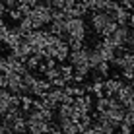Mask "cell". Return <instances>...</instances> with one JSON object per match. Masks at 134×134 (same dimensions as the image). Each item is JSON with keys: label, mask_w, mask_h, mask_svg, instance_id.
<instances>
[{"label": "cell", "mask_w": 134, "mask_h": 134, "mask_svg": "<svg viewBox=\"0 0 134 134\" xmlns=\"http://www.w3.org/2000/svg\"><path fill=\"white\" fill-rule=\"evenodd\" d=\"M121 78H122V80H126V82H130L132 78H134V70H130V68H124V70L121 72Z\"/></svg>", "instance_id": "cb8c5ba5"}, {"label": "cell", "mask_w": 134, "mask_h": 134, "mask_svg": "<svg viewBox=\"0 0 134 134\" xmlns=\"http://www.w3.org/2000/svg\"><path fill=\"white\" fill-rule=\"evenodd\" d=\"M128 33H130V27L128 25H117V29H115L109 37H111V41L115 43L117 49H122V47L128 45Z\"/></svg>", "instance_id": "277c9868"}, {"label": "cell", "mask_w": 134, "mask_h": 134, "mask_svg": "<svg viewBox=\"0 0 134 134\" xmlns=\"http://www.w3.org/2000/svg\"><path fill=\"white\" fill-rule=\"evenodd\" d=\"M82 101H84V105H86V111L90 113V111L93 109V95L91 93H84L82 95Z\"/></svg>", "instance_id": "44dd1931"}, {"label": "cell", "mask_w": 134, "mask_h": 134, "mask_svg": "<svg viewBox=\"0 0 134 134\" xmlns=\"http://www.w3.org/2000/svg\"><path fill=\"white\" fill-rule=\"evenodd\" d=\"M18 2H20V0H4L6 8H16V6H18Z\"/></svg>", "instance_id": "4316f807"}, {"label": "cell", "mask_w": 134, "mask_h": 134, "mask_svg": "<svg viewBox=\"0 0 134 134\" xmlns=\"http://www.w3.org/2000/svg\"><path fill=\"white\" fill-rule=\"evenodd\" d=\"M117 25H119V24H117V21H115V20H111V21H109V24H107V25H105V29H103V31H101V37H109V35H111V33H113V31H115V29H117Z\"/></svg>", "instance_id": "ffe728a7"}, {"label": "cell", "mask_w": 134, "mask_h": 134, "mask_svg": "<svg viewBox=\"0 0 134 134\" xmlns=\"http://www.w3.org/2000/svg\"><path fill=\"white\" fill-rule=\"evenodd\" d=\"M20 39H21V33L18 31V27H8V31L4 33L2 37V43L6 45V47H14V45H18L20 43Z\"/></svg>", "instance_id": "52a82bcc"}, {"label": "cell", "mask_w": 134, "mask_h": 134, "mask_svg": "<svg viewBox=\"0 0 134 134\" xmlns=\"http://www.w3.org/2000/svg\"><path fill=\"white\" fill-rule=\"evenodd\" d=\"M66 84H68V82L64 80L62 76H57V78H53V80H51V86H54V87H64Z\"/></svg>", "instance_id": "603a6c76"}, {"label": "cell", "mask_w": 134, "mask_h": 134, "mask_svg": "<svg viewBox=\"0 0 134 134\" xmlns=\"http://www.w3.org/2000/svg\"><path fill=\"white\" fill-rule=\"evenodd\" d=\"M58 70H60V76L64 78V80H66L68 84H72V74H74V66L72 64H60Z\"/></svg>", "instance_id": "4fadbf2b"}, {"label": "cell", "mask_w": 134, "mask_h": 134, "mask_svg": "<svg viewBox=\"0 0 134 134\" xmlns=\"http://www.w3.org/2000/svg\"><path fill=\"white\" fill-rule=\"evenodd\" d=\"M16 27H18V31L21 33V37H24V35H27L31 29H33V25H31V20H29V16H21V20L18 21V25H16Z\"/></svg>", "instance_id": "7c38bea8"}, {"label": "cell", "mask_w": 134, "mask_h": 134, "mask_svg": "<svg viewBox=\"0 0 134 134\" xmlns=\"http://www.w3.org/2000/svg\"><path fill=\"white\" fill-rule=\"evenodd\" d=\"M6 12L10 14V18H12L14 21H20V20H21V12L18 10V6H16V8H8Z\"/></svg>", "instance_id": "7402d4cb"}, {"label": "cell", "mask_w": 134, "mask_h": 134, "mask_svg": "<svg viewBox=\"0 0 134 134\" xmlns=\"http://www.w3.org/2000/svg\"><path fill=\"white\" fill-rule=\"evenodd\" d=\"M117 128H119L122 134H130V132H132V124H126V122H121Z\"/></svg>", "instance_id": "d4e9b609"}, {"label": "cell", "mask_w": 134, "mask_h": 134, "mask_svg": "<svg viewBox=\"0 0 134 134\" xmlns=\"http://www.w3.org/2000/svg\"><path fill=\"white\" fill-rule=\"evenodd\" d=\"M68 53H70V49H68V45L66 43H62L60 47H58L57 51V54H54V58H57V62H64L68 58Z\"/></svg>", "instance_id": "2e32d148"}, {"label": "cell", "mask_w": 134, "mask_h": 134, "mask_svg": "<svg viewBox=\"0 0 134 134\" xmlns=\"http://www.w3.org/2000/svg\"><path fill=\"white\" fill-rule=\"evenodd\" d=\"M51 12H53V8H51L47 2H41V0L35 4V6H31L29 20H31L33 29H41L43 25L49 24L51 21Z\"/></svg>", "instance_id": "6da1fadb"}, {"label": "cell", "mask_w": 134, "mask_h": 134, "mask_svg": "<svg viewBox=\"0 0 134 134\" xmlns=\"http://www.w3.org/2000/svg\"><path fill=\"white\" fill-rule=\"evenodd\" d=\"M12 132H18V134L27 132V121H25V115H20V117L14 119V122H12Z\"/></svg>", "instance_id": "8fae6325"}, {"label": "cell", "mask_w": 134, "mask_h": 134, "mask_svg": "<svg viewBox=\"0 0 134 134\" xmlns=\"http://www.w3.org/2000/svg\"><path fill=\"white\" fill-rule=\"evenodd\" d=\"M128 45H130V47H134V31H130V33H128Z\"/></svg>", "instance_id": "f1b7e54d"}, {"label": "cell", "mask_w": 134, "mask_h": 134, "mask_svg": "<svg viewBox=\"0 0 134 134\" xmlns=\"http://www.w3.org/2000/svg\"><path fill=\"white\" fill-rule=\"evenodd\" d=\"M95 111H99V113H107L109 111V97H97V105H95Z\"/></svg>", "instance_id": "ac0fdd59"}, {"label": "cell", "mask_w": 134, "mask_h": 134, "mask_svg": "<svg viewBox=\"0 0 134 134\" xmlns=\"http://www.w3.org/2000/svg\"><path fill=\"white\" fill-rule=\"evenodd\" d=\"M132 91H134V87L130 84H121V87H119L117 93H115V97L121 101L122 105H126L128 101H130V97H132Z\"/></svg>", "instance_id": "9c48e42d"}, {"label": "cell", "mask_w": 134, "mask_h": 134, "mask_svg": "<svg viewBox=\"0 0 134 134\" xmlns=\"http://www.w3.org/2000/svg\"><path fill=\"white\" fill-rule=\"evenodd\" d=\"M31 105H33V99H31V93H21L20 95V107L24 113H27V111L31 109Z\"/></svg>", "instance_id": "5bb4252c"}, {"label": "cell", "mask_w": 134, "mask_h": 134, "mask_svg": "<svg viewBox=\"0 0 134 134\" xmlns=\"http://www.w3.org/2000/svg\"><path fill=\"white\" fill-rule=\"evenodd\" d=\"M87 53H90V49L87 47H82L80 51H70L68 53V60L70 64L74 66V70L76 72H82V74H90V64H87Z\"/></svg>", "instance_id": "3957f363"}, {"label": "cell", "mask_w": 134, "mask_h": 134, "mask_svg": "<svg viewBox=\"0 0 134 134\" xmlns=\"http://www.w3.org/2000/svg\"><path fill=\"white\" fill-rule=\"evenodd\" d=\"M111 20H113V18H111L105 10H99V12H93V14H91V20H90V21H91L93 31H95L97 35H101V31L105 29V25H107Z\"/></svg>", "instance_id": "5b68a950"}, {"label": "cell", "mask_w": 134, "mask_h": 134, "mask_svg": "<svg viewBox=\"0 0 134 134\" xmlns=\"http://www.w3.org/2000/svg\"><path fill=\"white\" fill-rule=\"evenodd\" d=\"M66 45H68V49H70V51H80L82 47H84V41H82V39H74V37H68Z\"/></svg>", "instance_id": "d6986e66"}, {"label": "cell", "mask_w": 134, "mask_h": 134, "mask_svg": "<svg viewBox=\"0 0 134 134\" xmlns=\"http://www.w3.org/2000/svg\"><path fill=\"white\" fill-rule=\"evenodd\" d=\"M6 4H4V0H0V16H2V14H6Z\"/></svg>", "instance_id": "83f0119b"}, {"label": "cell", "mask_w": 134, "mask_h": 134, "mask_svg": "<svg viewBox=\"0 0 134 134\" xmlns=\"http://www.w3.org/2000/svg\"><path fill=\"white\" fill-rule=\"evenodd\" d=\"M41 101H43V107H47V109H53V111H54V109L58 107V101H54L49 93L41 95Z\"/></svg>", "instance_id": "e0dca14e"}, {"label": "cell", "mask_w": 134, "mask_h": 134, "mask_svg": "<svg viewBox=\"0 0 134 134\" xmlns=\"http://www.w3.org/2000/svg\"><path fill=\"white\" fill-rule=\"evenodd\" d=\"M58 126H60V132H64V134L82 132V128L78 126V122L72 121V117H58Z\"/></svg>", "instance_id": "8992f818"}, {"label": "cell", "mask_w": 134, "mask_h": 134, "mask_svg": "<svg viewBox=\"0 0 134 134\" xmlns=\"http://www.w3.org/2000/svg\"><path fill=\"white\" fill-rule=\"evenodd\" d=\"M86 33H87V25L84 21V18H68L66 24H64V33L60 35L64 41L68 37H74V39H86Z\"/></svg>", "instance_id": "7a4b0ae2"}, {"label": "cell", "mask_w": 134, "mask_h": 134, "mask_svg": "<svg viewBox=\"0 0 134 134\" xmlns=\"http://www.w3.org/2000/svg\"><path fill=\"white\" fill-rule=\"evenodd\" d=\"M128 14H130L128 10H124L122 6H119L117 10L113 12V16H111V18H113V20L117 21L119 25H126V21H128Z\"/></svg>", "instance_id": "30bf717a"}, {"label": "cell", "mask_w": 134, "mask_h": 134, "mask_svg": "<svg viewBox=\"0 0 134 134\" xmlns=\"http://www.w3.org/2000/svg\"><path fill=\"white\" fill-rule=\"evenodd\" d=\"M8 70V60L6 57H0V72H6Z\"/></svg>", "instance_id": "484cf974"}, {"label": "cell", "mask_w": 134, "mask_h": 134, "mask_svg": "<svg viewBox=\"0 0 134 134\" xmlns=\"http://www.w3.org/2000/svg\"><path fill=\"white\" fill-rule=\"evenodd\" d=\"M91 70H95V72H99L103 78H107L109 74H111V62H107V60H101L95 68H91Z\"/></svg>", "instance_id": "9a60e30c"}, {"label": "cell", "mask_w": 134, "mask_h": 134, "mask_svg": "<svg viewBox=\"0 0 134 134\" xmlns=\"http://www.w3.org/2000/svg\"><path fill=\"white\" fill-rule=\"evenodd\" d=\"M0 53H2V41H0Z\"/></svg>", "instance_id": "f546056e"}, {"label": "cell", "mask_w": 134, "mask_h": 134, "mask_svg": "<svg viewBox=\"0 0 134 134\" xmlns=\"http://www.w3.org/2000/svg\"><path fill=\"white\" fill-rule=\"evenodd\" d=\"M49 90H51V82L47 78H37V82L33 84V87H31V95L41 97V95H45Z\"/></svg>", "instance_id": "ba28073f"}]
</instances>
